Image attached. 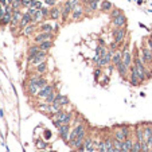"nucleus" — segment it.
<instances>
[{
	"label": "nucleus",
	"instance_id": "obj_1",
	"mask_svg": "<svg viewBox=\"0 0 152 152\" xmlns=\"http://www.w3.org/2000/svg\"><path fill=\"white\" fill-rule=\"evenodd\" d=\"M126 33H128V28L126 26L123 27H113L112 30V35H113V42H116L117 45L123 43L126 38Z\"/></svg>",
	"mask_w": 152,
	"mask_h": 152
},
{
	"label": "nucleus",
	"instance_id": "obj_2",
	"mask_svg": "<svg viewBox=\"0 0 152 152\" xmlns=\"http://www.w3.org/2000/svg\"><path fill=\"white\" fill-rule=\"evenodd\" d=\"M53 116L55 118H58L62 124H70L71 118H73V112H65V110L62 109L61 112H58V113H55ZM53 116H50V117H53Z\"/></svg>",
	"mask_w": 152,
	"mask_h": 152
},
{
	"label": "nucleus",
	"instance_id": "obj_3",
	"mask_svg": "<svg viewBox=\"0 0 152 152\" xmlns=\"http://www.w3.org/2000/svg\"><path fill=\"white\" fill-rule=\"evenodd\" d=\"M121 51H123V62L128 67H131L132 63H133V58H132V51L129 50V45L125 43L124 47L121 49Z\"/></svg>",
	"mask_w": 152,
	"mask_h": 152
},
{
	"label": "nucleus",
	"instance_id": "obj_4",
	"mask_svg": "<svg viewBox=\"0 0 152 152\" xmlns=\"http://www.w3.org/2000/svg\"><path fill=\"white\" fill-rule=\"evenodd\" d=\"M140 78H139V71L136 69V66L132 63V66L129 67V84L132 86H137L140 84Z\"/></svg>",
	"mask_w": 152,
	"mask_h": 152
},
{
	"label": "nucleus",
	"instance_id": "obj_5",
	"mask_svg": "<svg viewBox=\"0 0 152 152\" xmlns=\"http://www.w3.org/2000/svg\"><path fill=\"white\" fill-rule=\"evenodd\" d=\"M46 58H47V51H45V50H41L38 55H35L34 58L28 59V65H30V66H36V65H39V63H41V62L46 61Z\"/></svg>",
	"mask_w": 152,
	"mask_h": 152
},
{
	"label": "nucleus",
	"instance_id": "obj_6",
	"mask_svg": "<svg viewBox=\"0 0 152 152\" xmlns=\"http://www.w3.org/2000/svg\"><path fill=\"white\" fill-rule=\"evenodd\" d=\"M141 61L145 63V65H152V51L147 46L141 47Z\"/></svg>",
	"mask_w": 152,
	"mask_h": 152
},
{
	"label": "nucleus",
	"instance_id": "obj_7",
	"mask_svg": "<svg viewBox=\"0 0 152 152\" xmlns=\"http://www.w3.org/2000/svg\"><path fill=\"white\" fill-rule=\"evenodd\" d=\"M110 23H112V26H113V27H123V26H126V16L121 12L120 15H117L116 18H112Z\"/></svg>",
	"mask_w": 152,
	"mask_h": 152
},
{
	"label": "nucleus",
	"instance_id": "obj_8",
	"mask_svg": "<svg viewBox=\"0 0 152 152\" xmlns=\"http://www.w3.org/2000/svg\"><path fill=\"white\" fill-rule=\"evenodd\" d=\"M71 11H73V8H71V4H70L69 0H66V2L63 3L62 8H61V18H62V22H65V20L69 18V15L71 14Z\"/></svg>",
	"mask_w": 152,
	"mask_h": 152
},
{
	"label": "nucleus",
	"instance_id": "obj_9",
	"mask_svg": "<svg viewBox=\"0 0 152 152\" xmlns=\"http://www.w3.org/2000/svg\"><path fill=\"white\" fill-rule=\"evenodd\" d=\"M100 3H101V0H89V3L86 5H84L85 11L89 12V14H94L96 11L100 10Z\"/></svg>",
	"mask_w": 152,
	"mask_h": 152
},
{
	"label": "nucleus",
	"instance_id": "obj_10",
	"mask_svg": "<svg viewBox=\"0 0 152 152\" xmlns=\"http://www.w3.org/2000/svg\"><path fill=\"white\" fill-rule=\"evenodd\" d=\"M84 14H85V7L82 4H79V5L75 7L73 11H71L70 16H71V19H73V20H79V19H82Z\"/></svg>",
	"mask_w": 152,
	"mask_h": 152
},
{
	"label": "nucleus",
	"instance_id": "obj_11",
	"mask_svg": "<svg viewBox=\"0 0 152 152\" xmlns=\"http://www.w3.org/2000/svg\"><path fill=\"white\" fill-rule=\"evenodd\" d=\"M54 33H43V31H39V33L34 36V42L35 43H41L43 41H49V39H53Z\"/></svg>",
	"mask_w": 152,
	"mask_h": 152
},
{
	"label": "nucleus",
	"instance_id": "obj_12",
	"mask_svg": "<svg viewBox=\"0 0 152 152\" xmlns=\"http://www.w3.org/2000/svg\"><path fill=\"white\" fill-rule=\"evenodd\" d=\"M70 124H62L59 128H58V133H59V137L67 143V139H69V133H70Z\"/></svg>",
	"mask_w": 152,
	"mask_h": 152
},
{
	"label": "nucleus",
	"instance_id": "obj_13",
	"mask_svg": "<svg viewBox=\"0 0 152 152\" xmlns=\"http://www.w3.org/2000/svg\"><path fill=\"white\" fill-rule=\"evenodd\" d=\"M115 69L117 70V73H118V75L121 77V78H126V75L129 74V67H128L125 63L121 61V62H118L117 65L115 66Z\"/></svg>",
	"mask_w": 152,
	"mask_h": 152
},
{
	"label": "nucleus",
	"instance_id": "obj_14",
	"mask_svg": "<svg viewBox=\"0 0 152 152\" xmlns=\"http://www.w3.org/2000/svg\"><path fill=\"white\" fill-rule=\"evenodd\" d=\"M54 90V85H50V84H47L45 87H42V89H39V92H38V94H36V97L38 98H46L47 96H49L51 92Z\"/></svg>",
	"mask_w": 152,
	"mask_h": 152
},
{
	"label": "nucleus",
	"instance_id": "obj_15",
	"mask_svg": "<svg viewBox=\"0 0 152 152\" xmlns=\"http://www.w3.org/2000/svg\"><path fill=\"white\" fill-rule=\"evenodd\" d=\"M54 104H59L61 106H66V105H69V104H70V100H69L67 96H63V94H61V93L57 92V96H55Z\"/></svg>",
	"mask_w": 152,
	"mask_h": 152
},
{
	"label": "nucleus",
	"instance_id": "obj_16",
	"mask_svg": "<svg viewBox=\"0 0 152 152\" xmlns=\"http://www.w3.org/2000/svg\"><path fill=\"white\" fill-rule=\"evenodd\" d=\"M30 23H33V15H30L27 11L23 12V16L19 22V28H24L27 24H30Z\"/></svg>",
	"mask_w": 152,
	"mask_h": 152
},
{
	"label": "nucleus",
	"instance_id": "obj_17",
	"mask_svg": "<svg viewBox=\"0 0 152 152\" xmlns=\"http://www.w3.org/2000/svg\"><path fill=\"white\" fill-rule=\"evenodd\" d=\"M74 132L77 133V137L81 139V140H85V136H86V131H85V124L84 123H79L75 125V128H73Z\"/></svg>",
	"mask_w": 152,
	"mask_h": 152
},
{
	"label": "nucleus",
	"instance_id": "obj_18",
	"mask_svg": "<svg viewBox=\"0 0 152 152\" xmlns=\"http://www.w3.org/2000/svg\"><path fill=\"white\" fill-rule=\"evenodd\" d=\"M23 16V14H22V10H14L12 12V20H11V26L12 27H19V22Z\"/></svg>",
	"mask_w": 152,
	"mask_h": 152
},
{
	"label": "nucleus",
	"instance_id": "obj_19",
	"mask_svg": "<svg viewBox=\"0 0 152 152\" xmlns=\"http://www.w3.org/2000/svg\"><path fill=\"white\" fill-rule=\"evenodd\" d=\"M49 19L57 22L58 19H61V8L57 5H54L50 8V14H49Z\"/></svg>",
	"mask_w": 152,
	"mask_h": 152
},
{
	"label": "nucleus",
	"instance_id": "obj_20",
	"mask_svg": "<svg viewBox=\"0 0 152 152\" xmlns=\"http://www.w3.org/2000/svg\"><path fill=\"white\" fill-rule=\"evenodd\" d=\"M39 51H41V47H39L38 43H35V45H33V46H30V47H28V51H27V58H28V59L34 58L35 55L39 54Z\"/></svg>",
	"mask_w": 152,
	"mask_h": 152
},
{
	"label": "nucleus",
	"instance_id": "obj_21",
	"mask_svg": "<svg viewBox=\"0 0 152 152\" xmlns=\"http://www.w3.org/2000/svg\"><path fill=\"white\" fill-rule=\"evenodd\" d=\"M35 31H36V24L35 23H30V24H27L24 28H23V35L24 36H31Z\"/></svg>",
	"mask_w": 152,
	"mask_h": 152
},
{
	"label": "nucleus",
	"instance_id": "obj_22",
	"mask_svg": "<svg viewBox=\"0 0 152 152\" xmlns=\"http://www.w3.org/2000/svg\"><path fill=\"white\" fill-rule=\"evenodd\" d=\"M135 136H136V140L137 141H140V143H144L145 141V137H144V131L141 129V126L140 125H137L135 128Z\"/></svg>",
	"mask_w": 152,
	"mask_h": 152
},
{
	"label": "nucleus",
	"instance_id": "obj_23",
	"mask_svg": "<svg viewBox=\"0 0 152 152\" xmlns=\"http://www.w3.org/2000/svg\"><path fill=\"white\" fill-rule=\"evenodd\" d=\"M132 145H133L132 137H129V139H125V140L123 141V144H121V152H131Z\"/></svg>",
	"mask_w": 152,
	"mask_h": 152
},
{
	"label": "nucleus",
	"instance_id": "obj_24",
	"mask_svg": "<svg viewBox=\"0 0 152 152\" xmlns=\"http://www.w3.org/2000/svg\"><path fill=\"white\" fill-rule=\"evenodd\" d=\"M112 8H113V4H112L110 2H108V0H101V3H100V11H102V12H109Z\"/></svg>",
	"mask_w": 152,
	"mask_h": 152
},
{
	"label": "nucleus",
	"instance_id": "obj_25",
	"mask_svg": "<svg viewBox=\"0 0 152 152\" xmlns=\"http://www.w3.org/2000/svg\"><path fill=\"white\" fill-rule=\"evenodd\" d=\"M11 20H12V14L10 12H4V15L0 18V26H7V24H11Z\"/></svg>",
	"mask_w": 152,
	"mask_h": 152
},
{
	"label": "nucleus",
	"instance_id": "obj_26",
	"mask_svg": "<svg viewBox=\"0 0 152 152\" xmlns=\"http://www.w3.org/2000/svg\"><path fill=\"white\" fill-rule=\"evenodd\" d=\"M38 92H39V87L36 86V84L28 82V85H27V94L28 96H36Z\"/></svg>",
	"mask_w": 152,
	"mask_h": 152
},
{
	"label": "nucleus",
	"instance_id": "obj_27",
	"mask_svg": "<svg viewBox=\"0 0 152 152\" xmlns=\"http://www.w3.org/2000/svg\"><path fill=\"white\" fill-rule=\"evenodd\" d=\"M39 31H43V33H54V26L50 23H41L38 27Z\"/></svg>",
	"mask_w": 152,
	"mask_h": 152
},
{
	"label": "nucleus",
	"instance_id": "obj_28",
	"mask_svg": "<svg viewBox=\"0 0 152 152\" xmlns=\"http://www.w3.org/2000/svg\"><path fill=\"white\" fill-rule=\"evenodd\" d=\"M53 41L51 39H49V41H43V42H41L39 43V47H41V50H45V51H49L51 47H53Z\"/></svg>",
	"mask_w": 152,
	"mask_h": 152
},
{
	"label": "nucleus",
	"instance_id": "obj_29",
	"mask_svg": "<svg viewBox=\"0 0 152 152\" xmlns=\"http://www.w3.org/2000/svg\"><path fill=\"white\" fill-rule=\"evenodd\" d=\"M35 70H36L38 74H45L46 70H47V63H46V61H43V62L39 63V65H36L35 66Z\"/></svg>",
	"mask_w": 152,
	"mask_h": 152
},
{
	"label": "nucleus",
	"instance_id": "obj_30",
	"mask_svg": "<svg viewBox=\"0 0 152 152\" xmlns=\"http://www.w3.org/2000/svg\"><path fill=\"white\" fill-rule=\"evenodd\" d=\"M42 20H45V18H43V14L41 12V10H38V11L34 14V16H33V23L38 24V23H42Z\"/></svg>",
	"mask_w": 152,
	"mask_h": 152
},
{
	"label": "nucleus",
	"instance_id": "obj_31",
	"mask_svg": "<svg viewBox=\"0 0 152 152\" xmlns=\"http://www.w3.org/2000/svg\"><path fill=\"white\" fill-rule=\"evenodd\" d=\"M112 137H113V139H117V140H120V141H124V140H125V136H124V133H123V131H121V128L115 129L113 136H112Z\"/></svg>",
	"mask_w": 152,
	"mask_h": 152
},
{
	"label": "nucleus",
	"instance_id": "obj_32",
	"mask_svg": "<svg viewBox=\"0 0 152 152\" xmlns=\"http://www.w3.org/2000/svg\"><path fill=\"white\" fill-rule=\"evenodd\" d=\"M35 145H36V148H39V149H45V148H47V143H46L43 139L38 137V139L35 140Z\"/></svg>",
	"mask_w": 152,
	"mask_h": 152
},
{
	"label": "nucleus",
	"instance_id": "obj_33",
	"mask_svg": "<svg viewBox=\"0 0 152 152\" xmlns=\"http://www.w3.org/2000/svg\"><path fill=\"white\" fill-rule=\"evenodd\" d=\"M30 7H33L35 10H41L43 7V4H42L41 0H30Z\"/></svg>",
	"mask_w": 152,
	"mask_h": 152
},
{
	"label": "nucleus",
	"instance_id": "obj_34",
	"mask_svg": "<svg viewBox=\"0 0 152 152\" xmlns=\"http://www.w3.org/2000/svg\"><path fill=\"white\" fill-rule=\"evenodd\" d=\"M47 85V79L43 77V75H41L38 79H36V86L39 87V89H42V87H45Z\"/></svg>",
	"mask_w": 152,
	"mask_h": 152
},
{
	"label": "nucleus",
	"instance_id": "obj_35",
	"mask_svg": "<svg viewBox=\"0 0 152 152\" xmlns=\"http://www.w3.org/2000/svg\"><path fill=\"white\" fill-rule=\"evenodd\" d=\"M141 151V143L137 141V140H135L133 141V145H132V149L131 152H140Z\"/></svg>",
	"mask_w": 152,
	"mask_h": 152
},
{
	"label": "nucleus",
	"instance_id": "obj_36",
	"mask_svg": "<svg viewBox=\"0 0 152 152\" xmlns=\"http://www.w3.org/2000/svg\"><path fill=\"white\" fill-rule=\"evenodd\" d=\"M121 131H123V133L125 136V139H129L131 137V128L128 126V125H123L121 126Z\"/></svg>",
	"mask_w": 152,
	"mask_h": 152
},
{
	"label": "nucleus",
	"instance_id": "obj_37",
	"mask_svg": "<svg viewBox=\"0 0 152 152\" xmlns=\"http://www.w3.org/2000/svg\"><path fill=\"white\" fill-rule=\"evenodd\" d=\"M55 96H57V92L53 90V92H51V93H50V94L45 98V101H46V102H49V104H53V102H54V100H55Z\"/></svg>",
	"mask_w": 152,
	"mask_h": 152
},
{
	"label": "nucleus",
	"instance_id": "obj_38",
	"mask_svg": "<svg viewBox=\"0 0 152 152\" xmlns=\"http://www.w3.org/2000/svg\"><path fill=\"white\" fill-rule=\"evenodd\" d=\"M93 141H94V140H93L92 136H87V137H85V140H84V147H85V149L89 148L92 144H93Z\"/></svg>",
	"mask_w": 152,
	"mask_h": 152
},
{
	"label": "nucleus",
	"instance_id": "obj_39",
	"mask_svg": "<svg viewBox=\"0 0 152 152\" xmlns=\"http://www.w3.org/2000/svg\"><path fill=\"white\" fill-rule=\"evenodd\" d=\"M144 128V137H149V136H152V126L151 125H145V126H143Z\"/></svg>",
	"mask_w": 152,
	"mask_h": 152
},
{
	"label": "nucleus",
	"instance_id": "obj_40",
	"mask_svg": "<svg viewBox=\"0 0 152 152\" xmlns=\"http://www.w3.org/2000/svg\"><path fill=\"white\" fill-rule=\"evenodd\" d=\"M14 10H22L23 7V0H14V3L11 4Z\"/></svg>",
	"mask_w": 152,
	"mask_h": 152
},
{
	"label": "nucleus",
	"instance_id": "obj_41",
	"mask_svg": "<svg viewBox=\"0 0 152 152\" xmlns=\"http://www.w3.org/2000/svg\"><path fill=\"white\" fill-rule=\"evenodd\" d=\"M120 14H121V10H118V8H116V7H113V8L109 11V16L112 19V18H116L117 15H120Z\"/></svg>",
	"mask_w": 152,
	"mask_h": 152
},
{
	"label": "nucleus",
	"instance_id": "obj_42",
	"mask_svg": "<svg viewBox=\"0 0 152 152\" xmlns=\"http://www.w3.org/2000/svg\"><path fill=\"white\" fill-rule=\"evenodd\" d=\"M77 139V133L74 132V129H71L70 131V133H69V139H67V144H69V145H70V144L71 143H73L74 140Z\"/></svg>",
	"mask_w": 152,
	"mask_h": 152
},
{
	"label": "nucleus",
	"instance_id": "obj_43",
	"mask_svg": "<svg viewBox=\"0 0 152 152\" xmlns=\"http://www.w3.org/2000/svg\"><path fill=\"white\" fill-rule=\"evenodd\" d=\"M97 152H106V147H105V140H101L97 145Z\"/></svg>",
	"mask_w": 152,
	"mask_h": 152
},
{
	"label": "nucleus",
	"instance_id": "obj_44",
	"mask_svg": "<svg viewBox=\"0 0 152 152\" xmlns=\"http://www.w3.org/2000/svg\"><path fill=\"white\" fill-rule=\"evenodd\" d=\"M102 67H98L97 66V69H94V78H96V81H98V78L102 75V70H101Z\"/></svg>",
	"mask_w": 152,
	"mask_h": 152
},
{
	"label": "nucleus",
	"instance_id": "obj_45",
	"mask_svg": "<svg viewBox=\"0 0 152 152\" xmlns=\"http://www.w3.org/2000/svg\"><path fill=\"white\" fill-rule=\"evenodd\" d=\"M41 12L43 14V18H45V19H49L50 8H47V7H42V8H41Z\"/></svg>",
	"mask_w": 152,
	"mask_h": 152
},
{
	"label": "nucleus",
	"instance_id": "obj_46",
	"mask_svg": "<svg viewBox=\"0 0 152 152\" xmlns=\"http://www.w3.org/2000/svg\"><path fill=\"white\" fill-rule=\"evenodd\" d=\"M51 123H53V125H54L55 128H57V129H58V128L62 125V123L59 121L58 118H55V117H51Z\"/></svg>",
	"mask_w": 152,
	"mask_h": 152
},
{
	"label": "nucleus",
	"instance_id": "obj_47",
	"mask_svg": "<svg viewBox=\"0 0 152 152\" xmlns=\"http://www.w3.org/2000/svg\"><path fill=\"white\" fill-rule=\"evenodd\" d=\"M145 46H147L148 49L152 51V36H149V38H147V39H145Z\"/></svg>",
	"mask_w": 152,
	"mask_h": 152
},
{
	"label": "nucleus",
	"instance_id": "obj_48",
	"mask_svg": "<svg viewBox=\"0 0 152 152\" xmlns=\"http://www.w3.org/2000/svg\"><path fill=\"white\" fill-rule=\"evenodd\" d=\"M45 4L46 5H49V7H54L55 4H57V0H43Z\"/></svg>",
	"mask_w": 152,
	"mask_h": 152
},
{
	"label": "nucleus",
	"instance_id": "obj_49",
	"mask_svg": "<svg viewBox=\"0 0 152 152\" xmlns=\"http://www.w3.org/2000/svg\"><path fill=\"white\" fill-rule=\"evenodd\" d=\"M43 137H45L46 140H50V139H51V131L46 129V131L43 132Z\"/></svg>",
	"mask_w": 152,
	"mask_h": 152
},
{
	"label": "nucleus",
	"instance_id": "obj_50",
	"mask_svg": "<svg viewBox=\"0 0 152 152\" xmlns=\"http://www.w3.org/2000/svg\"><path fill=\"white\" fill-rule=\"evenodd\" d=\"M108 82H109V75L104 74V77H102V81H101V85H104V86H105Z\"/></svg>",
	"mask_w": 152,
	"mask_h": 152
},
{
	"label": "nucleus",
	"instance_id": "obj_51",
	"mask_svg": "<svg viewBox=\"0 0 152 152\" xmlns=\"http://www.w3.org/2000/svg\"><path fill=\"white\" fill-rule=\"evenodd\" d=\"M58 28H59V24L57 22H54V33H55V31H58Z\"/></svg>",
	"mask_w": 152,
	"mask_h": 152
},
{
	"label": "nucleus",
	"instance_id": "obj_52",
	"mask_svg": "<svg viewBox=\"0 0 152 152\" xmlns=\"http://www.w3.org/2000/svg\"><path fill=\"white\" fill-rule=\"evenodd\" d=\"M0 3H2V5H3V7L8 5V2H7V0H0Z\"/></svg>",
	"mask_w": 152,
	"mask_h": 152
},
{
	"label": "nucleus",
	"instance_id": "obj_53",
	"mask_svg": "<svg viewBox=\"0 0 152 152\" xmlns=\"http://www.w3.org/2000/svg\"><path fill=\"white\" fill-rule=\"evenodd\" d=\"M79 3H81L82 5H86L87 3H89V0H79Z\"/></svg>",
	"mask_w": 152,
	"mask_h": 152
},
{
	"label": "nucleus",
	"instance_id": "obj_54",
	"mask_svg": "<svg viewBox=\"0 0 152 152\" xmlns=\"http://www.w3.org/2000/svg\"><path fill=\"white\" fill-rule=\"evenodd\" d=\"M0 117H3V109H0Z\"/></svg>",
	"mask_w": 152,
	"mask_h": 152
},
{
	"label": "nucleus",
	"instance_id": "obj_55",
	"mask_svg": "<svg viewBox=\"0 0 152 152\" xmlns=\"http://www.w3.org/2000/svg\"><path fill=\"white\" fill-rule=\"evenodd\" d=\"M7 2H8V4H12V3H14V0H7Z\"/></svg>",
	"mask_w": 152,
	"mask_h": 152
},
{
	"label": "nucleus",
	"instance_id": "obj_56",
	"mask_svg": "<svg viewBox=\"0 0 152 152\" xmlns=\"http://www.w3.org/2000/svg\"><path fill=\"white\" fill-rule=\"evenodd\" d=\"M36 152H45L43 149H39V151H36Z\"/></svg>",
	"mask_w": 152,
	"mask_h": 152
}]
</instances>
